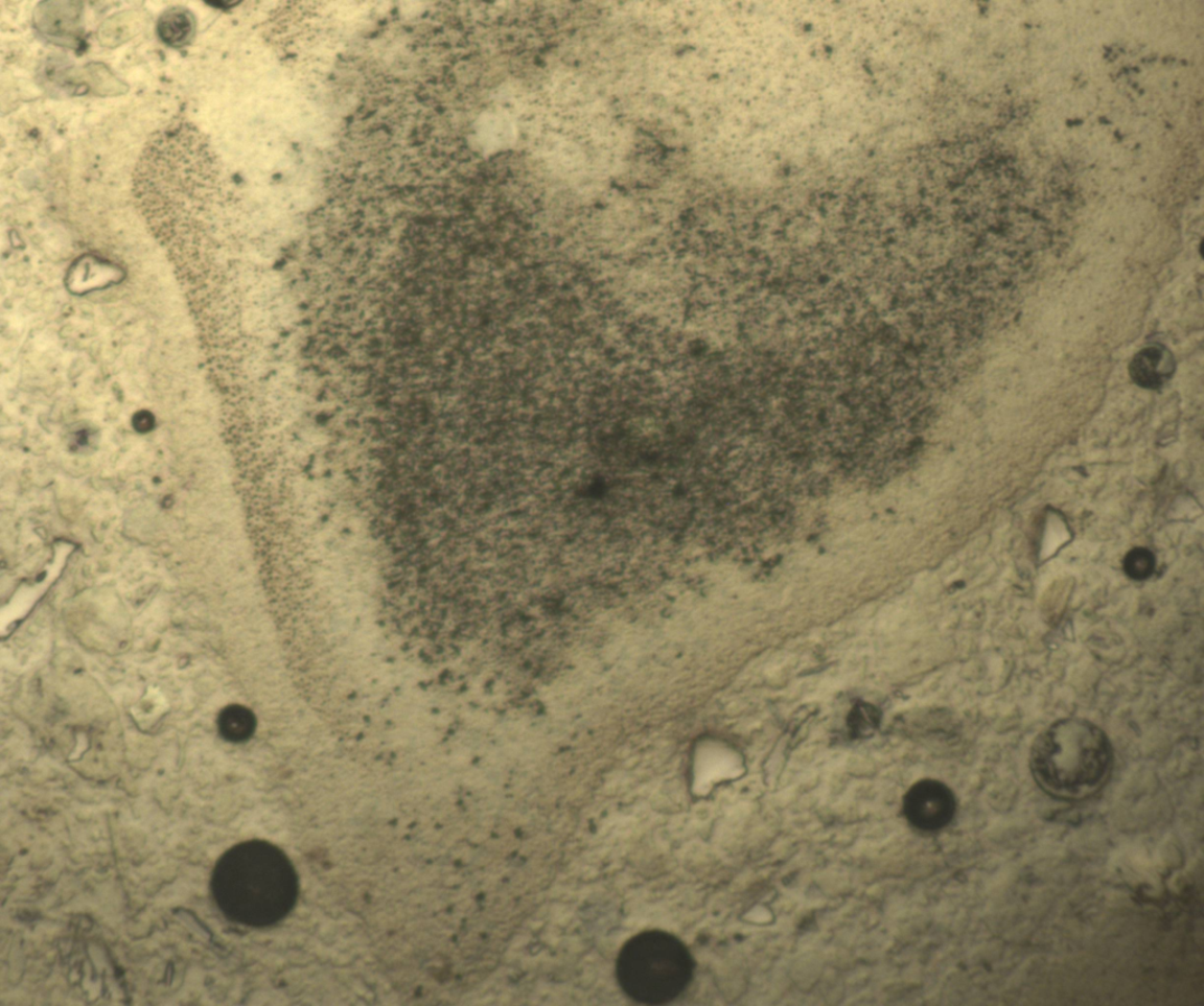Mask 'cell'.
I'll return each mask as SVG.
<instances>
[{
	"instance_id": "2",
	"label": "cell",
	"mask_w": 1204,
	"mask_h": 1006,
	"mask_svg": "<svg viewBox=\"0 0 1204 1006\" xmlns=\"http://www.w3.org/2000/svg\"><path fill=\"white\" fill-rule=\"evenodd\" d=\"M1113 751L1106 733L1081 719L1052 723L1031 751V770L1039 787L1062 801H1080L1103 788L1112 771Z\"/></svg>"
},
{
	"instance_id": "9",
	"label": "cell",
	"mask_w": 1204,
	"mask_h": 1006,
	"mask_svg": "<svg viewBox=\"0 0 1204 1006\" xmlns=\"http://www.w3.org/2000/svg\"><path fill=\"white\" fill-rule=\"evenodd\" d=\"M879 722V710L869 703L856 704L849 718L851 732L859 736L867 735L878 727Z\"/></svg>"
},
{
	"instance_id": "8",
	"label": "cell",
	"mask_w": 1204,
	"mask_h": 1006,
	"mask_svg": "<svg viewBox=\"0 0 1204 1006\" xmlns=\"http://www.w3.org/2000/svg\"><path fill=\"white\" fill-rule=\"evenodd\" d=\"M1156 560L1154 554L1145 548H1135L1126 555L1124 569L1127 576L1135 581H1143L1152 577Z\"/></svg>"
},
{
	"instance_id": "6",
	"label": "cell",
	"mask_w": 1204,
	"mask_h": 1006,
	"mask_svg": "<svg viewBox=\"0 0 1204 1006\" xmlns=\"http://www.w3.org/2000/svg\"><path fill=\"white\" fill-rule=\"evenodd\" d=\"M194 28V18L188 9L172 7L159 18L157 30L160 41L172 47H182L191 42Z\"/></svg>"
},
{
	"instance_id": "10",
	"label": "cell",
	"mask_w": 1204,
	"mask_h": 1006,
	"mask_svg": "<svg viewBox=\"0 0 1204 1006\" xmlns=\"http://www.w3.org/2000/svg\"><path fill=\"white\" fill-rule=\"evenodd\" d=\"M828 489H830V483H828V479L817 478L812 483L811 486H809V493H811L813 496H823L828 492Z\"/></svg>"
},
{
	"instance_id": "3",
	"label": "cell",
	"mask_w": 1204,
	"mask_h": 1006,
	"mask_svg": "<svg viewBox=\"0 0 1204 1006\" xmlns=\"http://www.w3.org/2000/svg\"><path fill=\"white\" fill-rule=\"evenodd\" d=\"M694 961L679 938L664 931H645L620 950L617 978L636 1003L673 1002L690 985Z\"/></svg>"
},
{
	"instance_id": "4",
	"label": "cell",
	"mask_w": 1204,
	"mask_h": 1006,
	"mask_svg": "<svg viewBox=\"0 0 1204 1006\" xmlns=\"http://www.w3.org/2000/svg\"><path fill=\"white\" fill-rule=\"evenodd\" d=\"M956 812L955 796L946 785L935 779L920 780L905 797L908 821L924 832L943 829L953 820Z\"/></svg>"
},
{
	"instance_id": "1",
	"label": "cell",
	"mask_w": 1204,
	"mask_h": 1006,
	"mask_svg": "<svg viewBox=\"0 0 1204 1006\" xmlns=\"http://www.w3.org/2000/svg\"><path fill=\"white\" fill-rule=\"evenodd\" d=\"M134 194L179 277L210 267L237 239L238 202L210 140L185 120L149 138Z\"/></svg>"
},
{
	"instance_id": "5",
	"label": "cell",
	"mask_w": 1204,
	"mask_h": 1006,
	"mask_svg": "<svg viewBox=\"0 0 1204 1006\" xmlns=\"http://www.w3.org/2000/svg\"><path fill=\"white\" fill-rule=\"evenodd\" d=\"M1175 359L1168 348L1154 345L1138 352L1129 366L1132 379L1143 389L1157 390L1172 378Z\"/></svg>"
},
{
	"instance_id": "7",
	"label": "cell",
	"mask_w": 1204,
	"mask_h": 1006,
	"mask_svg": "<svg viewBox=\"0 0 1204 1006\" xmlns=\"http://www.w3.org/2000/svg\"><path fill=\"white\" fill-rule=\"evenodd\" d=\"M256 717L240 704L226 705L216 718L222 735L229 741L241 742L252 736L256 730Z\"/></svg>"
}]
</instances>
